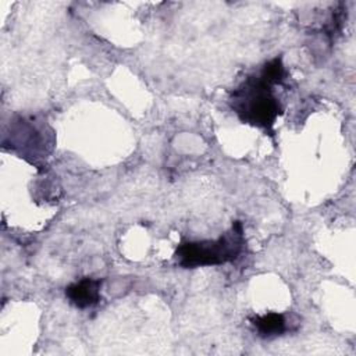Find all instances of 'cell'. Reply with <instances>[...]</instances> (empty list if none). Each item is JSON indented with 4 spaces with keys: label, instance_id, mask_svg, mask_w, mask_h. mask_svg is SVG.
Wrapping results in <instances>:
<instances>
[{
    "label": "cell",
    "instance_id": "7a4b0ae2",
    "mask_svg": "<svg viewBox=\"0 0 356 356\" xmlns=\"http://www.w3.org/2000/svg\"><path fill=\"white\" fill-rule=\"evenodd\" d=\"M243 246V227L241 221H235L232 227L217 239L179 243L174 256L177 263L184 268L220 266L235 261L241 256Z\"/></svg>",
    "mask_w": 356,
    "mask_h": 356
},
{
    "label": "cell",
    "instance_id": "3957f363",
    "mask_svg": "<svg viewBox=\"0 0 356 356\" xmlns=\"http://www.w3.org/2000/svg\"><path fill=\"white\" fill-rule=\"evenodd\" d=\"M102 280L82 278L65 288V296L78 309L95 306L100 300Z\"/></svg>",
    "mask_w": 356,
    "mask_h": 356
},
{
    "label": "cell",
    "instance_id": "277c9868",
    "mask_svg": "<svg viewBox=\"0 0 356 356\" xmlns=\"http://www.w3.org/2000/svg\"><path fill=\"white\" fill-rule=\"evenodd\" d=\"M250 321L261 338H271V337L282 335L288 330L286 318L282 313L270 312L263 316H256Z\"/></svg>",
    "mask_w": 356,
    "mask_h": 356
},
{
    "label": "cell",
    "instance_id": "6da1fadb",
    "mask_svg": "<svg viewBox=\"0 0 356 356\" xmlns=\"http://www.w3.org/2000/svg\"><path fill=\"white\" fill-rule=\"evenodd\" d=\"M273 83L260 71L249 75L234 89L229 106L242 122L271 131L277 117L282 113L278 99L273 93Z\"/></svg>",
    "mask_w": 356,
    "mask_h": 356
}]
</instances>
